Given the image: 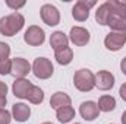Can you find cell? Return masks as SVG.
Returning <instances> with one entry per match:
<instances>
[{"label": "cell", "instance_id": "cell-1", "mask_svg": "<svg viewBox=\"0 0 126 124\" xmlns=\"http://www.w3.org/2000/svg\"><path fill=\"white\" fill-rule=\"evenodd\" d=\"M110 13L107 18V26L111 31H126V1L109 0Z\"/></svg>", "mask_w": 126, "mask_h": 124}, {"label": "cell", "instance_id": "cell-2", "mask_svg": "<svg viewBox=\"0 0 126 124\" xmlns=\"http://www.w3.org/2000/svg\"><path fill=\"white\" fill-rule=\"evenodd\" d=\"M24 25H25V18L18 12H12L0 18V34L4 37H13L24 28Z\"/></svg>", "mask_w": 126, "mask_h": 124}, {"label": "cell", "instance_id": "cell-3", "mask_svg": "<svg viewBox=\"0 0 126 124\" xmlns=\"http://www.w3.org/2000/svg\"><path fill=\"white\" fill-rule=\"evenodd\" d=\"M73 85L79 92H91L95 88V74L88 69H79L73 74Z\"/></svg>", "mask_w": 126, "mask_h": 124}, {"label": "cell", "instance_id": "cell-4", "mask_svg": "<svg viewBox=\"0 0 126 124\" xmlns=\"http://www.w3.org/2000/svg\"><path fill=\"white\" fill-rule=\"evenodd\" d=\"M32 67V73L37 79H41V80H46V79H50L54 73V66L53 63L50 62L48 59L46 57H38L35 59L34 63L31 64Z\"/></svg>", "mask_w": 126, "mask_h": 124}, {"label": "cell", "instance_id": "cell-5", "mask_svg": "<svg viewBox=\"0 0 126 124\" xmlns=\"http://www.w3.org/2000/svg\"><path fill=\"white\" fill-rule=\"evenodd\" d=\"M40 16L43 22L48 26H56L60 24V12L54 4H50V3L43 4L40 9Z\"/></svg>", "mask_w": 126, "mask_h": 124}, {"label": "cell", "instance_id": "cell-6", "mask_svg": "<svg viewBox=\"0 0 126 124\" xmlns=\"http://www.w3.org/2000/svg\"><path fill=\"white\" fill-rule=\"evenodd\" d=\"M24 41L31 47H40L46 41V32L38 25H31L24 34Z\"/></svg>", "mask_w": 126, "mask_h": 124}, {"label": "cell", "instance_id": "cell-7", "mask_svg": "<svg viewBox=\"0 0 126 124\" xmlns=\"http://www.w3.org/2000/svg\"><path fill=\"white\" fill-rule=\"evenodd\" d=\"M126 44V31H111L104 38V45L110 51H119Z\"/></svg>", "mask_w": 126, "mask_h": 124}, {"label": "cell", "instance_id": "cell-8", "mask_svg": "<svg viewBox=\"0 0 126 124\" xmlns=\"http://www.w3.org/2000/svg\"><path fill=\"white\" fill-rule=\"evenodd\" d=\"M95 6V1L94 0H78L75 3V6L72 7V16L75 21L78 22H84L90 18V10L91 7Z\"/></svg>", "mask_w": 126, "mask_h": 124}, {"label": "cell", "instance_id": "cell-9", "mask_svg": "<svg viewBox=\"0 0 126 124\" xmlns=\"http://www.w3.org/2000/svg\"><path fill=\"white\" fill-rule=\"evenodd\" d=\"M30 72H32V67L27 59H22V57L12 59V72H10V74H13L16 79H25V76H28Z\"/></svg>", "mask_w": 126, "mask_h": 124}, {"label": "cell", "instance_id": "cell-10", "mask_svg": "<svg viewBox=\"0 0 126 124\" xmlns=\"http://www.w3.org/2000/svg\"><path fill=\"white\" fill-rule=\"evenodd\" d=\"M91 39V35H90V31L82 28V26H73L70 28V32H69V41L72 44H75L76 47H84L90 42Z\"/></svg>", "mask_w": 126, "mask_h": 124}, {"label": "cell", "instance_id": "cell-11", "mask_svg": "<svg viewBox=\"0 0 126 124\" xmlns=\"http://www.w3.org/2000/svg\"><path fill=\"white\" fill-rule=\"evenodd\" d=\"M116 83L114 74L109 70H100L95 74V88H98L100 91H110L113 89Z\"/></svg>", "mask_w": 126, "mask_h": 124}, {"label": "cell", "instance_id": "cell-12", "mask_svg": "<svg viewBox=\"0 0 126 124\" xmlns=\"http://www.w3.org/2000/svg\"><path fill=\"white\" fill-rule=\"evenodd\" d=\"M32 88H34V85L28 79H15V82L12 85V92L19 99H28Z\"/></svg>", "mask_w": 126, "mask_h": 124}, {"label": "cell", "instance_id": "cell-13", "mask_svg": "<svg viewBox=\"0 0 126 124\" xmlns=\"http://www.w3.org/2000/svg\"><path fill=\"white\" fill-rule=\"evenodd\" d=\"M79 114L84 120L87 121H94L95 118L100 115V110L98 105L94 101H84L79 107Z\"/></svg>", "mask_w": 126, "mask_h": 124}, {"label": "cell", "instance_id": "cell-14", "mask_svg": "<svg viewBox=\"0 0 126 124\" xmlns=\"http://www.w3.org/2000/svg\"><path fill=\"white\" fill-rule=\"evenodd\" d=\"M31 117V108L25 102H16L12 105V118L18 123H25Z\"/></svg>", "mask_w": 126, "mask_h": 124}, {"label": "cell", "instance_id": "cell-15", "mask_svg": "<svg viewBox=\"0 0 126 124\" xmlns=\"http://www.w3.org/2000/svg\"><path fill=\"white\" fill-rule=\"evenodd\" d=\"M67 45H69V37L63 31H56L50 35V47L54 51L63 47H67Z\"/></svg>", "mask_w": 126, "mask_h": 124}, {"label": "cell", "instance_id": "cell-16", "mask_svg": "<svg viewBox=\"0 0 126 124\" xmlns=\"http://www.w3.org/2000/svg\"><path fill=\"white\" fill-rule=\"evenodd\" d=\"M70 102H72L70 96L64 92H56L53 93L51 98H50V107L54 108V110H59L62 107H69Z\"/></svg>", "mask_w": 126, "mask_h": 124}, {"label": "cell", "instance_id": "cell-17", "mask_svg": "<svg viewBox=\"0 0 126 124\" xmlns=\"http://www.w3.org/2000/svg\"><path fill=\"white\" fill-rule=\"evenodd\" d=\"M54 59L60 66H67L73 60V51L70 47H63L54 51Z\"/></svg>", "mask_w": 126, "mask_h": 124}, {"label": "cell", "instance_id": "cell-18", "mask_svg": "<svg viewBox=\"0 0 126 124\" xmlns=\"http://www.w3.org/2000/svg\"><path fill=\"white\" fill-rule=\"evenodd\" d=\"M76 112L75 110L69 105V107H62L59 110H56V118L60 121L62 124H66V123H70L73 118H75Z\"/></svg>", "mask_w": 126, "mask_h": 124}, {"label": "cell", "instance_id": "cell-19", "mask_svg": "<svg viewBox=\"0 0 126 124\" xmlns=\"http://www.w3.org/2000/svg\"><path fill=\"white\" fill-rule=\"evenodd\" d=\"M97 105H98V110H100V111H103V112H110V111H113V110L116 108V99H114V96H111V95H103V96H100Z\"/></svg>", "mask_w": 126, "mask_h": 124}, {"label": "cell", "instance_id": "cell-20", "mask_svg": "<svg viewBox=\"0 0 126 124\" xmlns=\"http://www.w3.org/2000/svg\"><path fill=\"white\" fill-rule=\"evenodd\" d=\"M109 13H110V3L109 0L104 1L103 4H100L95 10V21L100 24V25H107V18H109Z\"/></svg>", "mask_w": 126, "mask_h": 124}, {"label": "cell", "instance_id": "cell-21", "mask_svg": "<svg viewBox=\"0 0 126 124\" xmlns=\"http://www.w3.org/2000/svg\"><path fill=\"white\" fill-rule=\"evenodd\" d=\"M28 101H30L31 104L40 105V104L44 101V92H43V89H41L40 86H34L31 93H30V96H28Z\"/></svg>", "mask_w": 126, "mask_h": 124}, {"label": "cell", "instance_id": "cell-22", "mask_svg": "<svg viewBox=\"0 0 126 124\" xmlns=\"http://www.w3.org/2000/svg\"><path fill=\"white\" fill-rule=\"evenodd\" d=\"M10 72H12V60L10 59L0 60V74L6 76V74H10Z\"/></svg>", "mask_w": 126, "mask_h": 124}, {"label": "cell", "instance_id": "cell-23", "mask_svg": "<svg viewBox=\"0 0 126 124\" xmlns=\"http://www.w3.org/2000/svg\"><path fill=\"white\" fill-rule=\"evenodd\" d=\"M9 56H10V45L0 41V60L9 59Z\"/></svg>", "mask_w": 126, "mask_h": 124}, {"label": "cell", "instance_id": "cell-24", "mask_svg": "<svg viewBox=\"0 0 126 124\" xmlns=\"http://www.w3.org/2000/svg\"><path fill=\"white\" fill-rule=\"evenodd\" d=\"M12 121V112H9L6 108L0 110V124H10Z\"/></svg>", "mask_w": 126, "mask_h": 124}, {"label": "cell", "instance_id": "cell-25", "mask_svg": "<svg viewBox=\"0 0 126 124\" xmlns=\"http://www.w3.org/2000/svg\"><path fill=\"white\" fill-rule=\"evenodd\" d=\"M6 4H7L9 7H12V9L16 12L18 9H21V7H24V6H25V1H19V3H15V1H12V0H6Z\"/></svg>", "mask_w": 126, "mask_h": 124}, {"label": "cell", "instance_id": "cell-26", "mask_svg": "<svg viewBox=\"0 0 126 124\" xmlns=\"http://www.w3.org/2000/svg\"><path fill=\"white\" fill-rule=\"evenodd\" d=\"M7 91H9L7 85H6L4 82H1V80H0V96H4V98H6V95H7Z\"/></svg>", "mask_w": 126, "mask_h": 124}, {"label": "cell", "instance_id": "cell-27", "mask_svg": "<svg viewBox=\"0 0 126 124\" xmlns=\"http://www.w3.org/2000/svg\"><path fill=\"white\" fill-rule=\"evenodd\" d=\"M119 96L126 102V82L122 83V86H120V89H119Z\"/></svg>", "mask_w": 126, "mask_h": 124}, {"label": "cell", "instance_id": "cell-28", "mask_svg": "<svg viewBox=\"0 0 126 124\" xmlns=\"http://www.w3.org/2000/svg\"><path fill=\"white\" fill-rule=\"evenodd\" d=\"M120 70H122V73L126 76V57L122 59V62H120Z\"/></svg>", "mask_w": 126, "mask_h": 124}, {"label": "cell", "instance_id": "cell-29", "mask_svg": "<svg viewBox=\"0 0 126 124\" xmlns=\"http://www.w3.org/2000/svg\"><path fill=\"white\" fill-rule=\"evenodd\" d=\"M6 104H7V99L4 96H0V110L6 108Z\"/></svg>", "mask_w": 126, "mask_h": 124}, {"label": "cell", "instance_id": "cell-30", "mask_svg": "<svg viewBox=\"0 0 126 124\" xmlns=\"http://www.w3.org/2000/svg\"><path fill=\"white\" fill-rule=\"evenodd\" d=\"M120 118H122V124H126V111L122 114V117H120Z\"/></svg>", "mask_w": 126, "mask_h": 124}, {"label": "cell", "instance_id": "cell-31", "mask_svg": "<svg viewBox=\"0 0 126 124\" xmlns=\"http://www.w3.org/2000/svg\"><path fill=\"white\" fill-rule=\"evenodd\" d=\"M41 124H53V123H50V121H46V123H41Z\"/></svg>", "mask_w": 126, "mask_h": 124}, {"label": "cell", "instance_id": "cell-32", "mask_svg": "<svg viewBox=\"0 0 126 124\" xmlns=\"http://www.w3.org/2000/svg\"><path fill=\"white\" fill-rule=\"evenodd\" d=\"M75 124H81V123H75Z\"/></svg>", "mask_w": 126, "mask_h": 124}]
</instances>
